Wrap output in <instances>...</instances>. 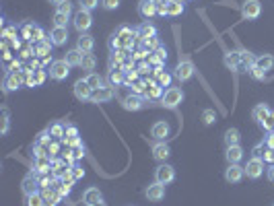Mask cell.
I'll list each match as a JSON object with an SVG mask.
<instances>
[{
  "label": "cell",
  "instance_id": "6da1fadb",
  "mask_svg": "<svg viewBox=\"0 0 274 206\" xmlns=\"http://www.w3.org/2000/svg\"><path fill=\"white\" fill-rule=\"evenodd\" d=\"M254 62H256L254 54H249L245 50H241V52H229V54L225 56V66L231 68V70H235V72L252 70Z\"/></svg>",
  "mask_w": 274,
  "mask_h": 206
},
{
  "label": "cell",
  "instance_id": "7a4b0ae2",
  "mask_svg": "<svg viewBox=\"0 0 274 206\" xmlns=\"http://www.w3.org/2000/svg\"><path fill=\"white\" fill-rule=\"evenodd\" d=\"M136 39V31H132L130 27H120L109 39V48L111 50H132Z\"/></svg>",
  "mask_w": 274,
  "mask_h": 206
},
{
  "label": "cell",
  "instance_id": "3957f363",
  "mask_svg": "<svg viewBox=\"0 0 274 206\" xmlns=\"http://www.w3.org/2000/svg\"><path fill=\"white\" fill-rule=\"evenodd\" d=\"M181 101H184V93H181V89H177V87L167 89L163 93V97H161V103L169 109H175Z\"/></svg>",
  "mask_w": 274,
  "mask_h": 206
},
{
  "label": "cell",
  "instance_id": "277c9868",
  "mask_svg": "<svg viewBox=\"0 0 274 206\" xmlns=\"http://www.w3.org/2000/svg\"><path fill=\"white\" fill-rule=\"evenodd\" d=\"M74 27L78 33H87L91 29V25H93V17H91V10H76L74 13Z\"/></svg>",
  "mask_w": 274,
  "mask_h": 206
},
{
  "label": "cell",
  "instance_id": "5b68a950",
  "mask_svg": "<svg viewBox=\"0 0 274 206\" xmlns=\"http://www.w3.org/2000/svg\"><path fill=\"white\" fill-rule=\"evenodd\" d=\"M68 74H70V64L66 60H54L50 64V76L54 81H64Z\"/></svg>",
  "mask_w": 274,
  "mask_h": 206
},
{
  "label": "cell",
  "instance_id": "8992f818",
  "mask_svg": "<svg viewBox=\"0 0 274 206\" xmlns=\"http://www.w3.org/2000/svg\"><path fill=\"white\" fill-rule=\"evenodd\" d=\"M113 97H116V87L103 85V87H99V89L93 91V97H91V101H93V103H107Z\"/></svg>",
  "mask_w": 274,
  "mask_h": 206
},
{
  "label": "cell",
  "instance_id": "52a82bcc",
  "mask_svg": "<svg viewBox=\"0 0 274 206\" xmlns=\"http://www.w3.org/2000/svg\"><path fill=\"white\" fill-rule=\"evenodd\" d=\"M175 179V171H173V167L171 165H159L157 169H155V181H159V184H163V186H167V184H171V181Z\"/></svg>",
  "mask_w": 274,
  "mask_h": 206
},
{
  "label": "cell",
  "instance_id": "ba28073f",
  "mask_svg": "<svg viewBox=\"0 0 274 206\" xmlns=\"http://www.w3.org/2000/svg\"><path fill=\"white\" fill-rule=\"evenodd\" d=\"M262 13V4L260 0H245V2L241 4V17L252 21V19H258Z\"/></svg>",
  "mask_w": 274,
  "mask_h": 206
},
{
  "label": "cell",
  "instance_id": "9c48e42d",
  "mask_svg": "<svg viewBox=\"0 0 274 206\" xmlns=\"http://www.w3.org/2000/svg\"><path fill=\"white\" fill-rule=\"evenodd\" d=\"M243 175H245V167H241L239 163H229V167L225 171V179L229 184H239L243 179Z\"/></svg>",
  "mask_w": 274,
  "mask_h": 206
},
{
  "label": "cell",
  "instance_id": "30bf717a",
  "mask_svg": "<svg viewBox=\"0 0 274 206\" xmlns=\"http://www.w3.org/2000/svg\"><path fill=\"white\" fill-rule=\"evenodd\" d=\"M262 173H264V159H249L247 165H245V175L247 177H252V179H258Z\"/></svg>",
  "mask_w": 274,
  "mask_h": 206
},
{
  "label": "cell",
  "instance_id": "8fae6325",
  "mask_svg": "<svg viewBox=\"0 0 274 206\" xmlns=\"http://www.w3.org/2000/svg\"><path fill=\"white\" fill-rule=\"evenodd\" d=\"M194 76V64L190 60H181L177 66H175V78L177 81H190V78Z\"/></svg>",
  "mask_w": 274,
  "mask_h": 206
},
{
  "label": "cell",
  "instance_id": "7c38bea8",
  "mask_svg": "<svg viewBox=\"0 0 274 206\" xmlns=\"http://www.w3.org/2000/svg\"><path fill=\"white\" fill-rule=\"evenodd\" d=\"M74 97L78 101H91V97H93V89L87 85L85 78H81V81L74 83Z\"/></svg>",
  "mask_w": 274,
  "mask_h": 206
},
{
  "label": "cell",
  "instance_id": "4fadbf2b",
  "mask_svg": "<svg viewBox=\"0 0 274 206\" xmlns=\"http://www.w3.org/2000/svg\"><path fill=\"white\" fill-rule=\"evenodd\" d=\"M122 105H124V109H128V111H138V109L144 107V97L132 93V95H128V97H124Z\"/></svg>",
  "mask_w": 274,
  "mask_h": 206
},
{
  "label": "cell",
  "instance_id": "5bb4252c",
  "mask_svg": "<svg viewBox=\"0 0 274 206\" xmlns=\"http://www.w3.org/2000/svg\"><path fill=\"white\" fill-rule=\"evenodd\" d=\"M23 83H25V76L21 72H6L4 76V91H17Z\"/></svg>",
  "mask_w": 274,
  "mask_h": 206
},
{
  "label": "cell",
  "instance_id": "9a60e30c",
  "mask_svg": "<svg viewBox=\"0 0 274 206\" xmlns=\"http://www.w3.org/2000/svg\"><path fill=\"white\" fill-rule=\"evenodd\" d=\"M39 188V177L35 173H29L25 179H23V184H21V190L25 196H31V194H35Z\"/></svg>",
  "mask_w": 274,
  "mask_h": 206
},
{
  "label": "cell",
  "instance_id": "2e32d148",
  "mask_svg": "<svg viewBox=\"0 0 274 206\" xmlns=\"http://www.w3.org/2000/svg\"><path fill=\"white\" fill-rule=\"evenodd\" d=\"M23 37L29 39V41H41V39H45L43 37V29L37 27V25H31V23H27V25L23 27Z\"/></svg>",
  "mask_w": 274,
  "mask_h": 206
},
{
  "label": "cell",
  "instance_id": "e0dca14e",
  "mask_svg": "<svg viewBox=\"0 0 274 206\" xmlns=\"http://www.w3.org/2000/svg\"><path fill=\"white\" fill-rule=\"evenodd\" d=\"M146 198L151 200V202L163 200V198H165V186H163V184H159V181L151 184V186L146 188Z\"/></svg>",
  "mask_w": 274,
  "mask_h": 206
},
{
  "label": "cell",
  "instance_id": "ac0fdd59",
  "mask_svg": "<svg viewBox=\"0 0 274 206\" xmlns=\"http://www.w3.org/2000/svg\"><path fill=\"white\" fill-rule=\"evenodd\" d=\"M151 134H153V138L157 142H165V138L169 136V124L167 122H155Z\"/></svg>",
  "mask_w": 274,
  "mask_h": 206
},
{
  "label": "cell",
  "instance_id": "d6986e66",
  "mask_svg": "<svg viewBox=\"0 0 274 206\" xmlns=\"http://www.w3.org/2000/svg\"><path fill=\"white\" fill-rule=\"evenodd\" d=\"M148 37H157V27L151 25V23H142V25L136 29V39L138 41H144Z\"/></svg>",
  "mask_w": 274,
  "mask_h": 206
},
{
  "label": "cell",
  "instance_id": "ffe728a7",
  "mask_svg": "<svg viewBox=\"0 0 274 206\" xmlns=\"http://www.w3.org/2000/svg\"><path fill=\"white\" fill-rule=\"evenodd\" d=\"M50 41L54 45H64L68 41V29L66 27H54L50 33Z\"/></svg>",
  "mask_w": 274,
  "mask_h": 206
},
{
  "label": "cell",
  "instance_id": "44dd1931",
  "mask_svg": "<svg viewBox=\"0 0 274 206\" xmlns=\"http://www.w3.org/2000/svg\"><path fill=\"white\" fill-rule=\"evenodd\" d=\"M76 48L81 52H85V54H91L95 48V39L91 37L89 33H81V37H78V41H76Z\"/></svg>",
  "mask_w": 274,
  "mask_h": 206
},
{
  "label": "cell",
  "instance_id": "7402d4cb",
  "mask_svg": "<svg viewBox=\"0 0 274 206\" xmlns=\"http://www.w3.org/2000/svg\"><path fill=\"white\" fill-rule=\"evenodd\" d=\"M138 13L142 19H151L157 15V4L153 2V0H142V2L138 4Z\"/></svg>",
  "mask_w": 274,
  "mask_h": 206
},
{
  "label": "cell",
  "instance_id": "603a6c76",
  "mask_svg": "<svg viewBox=\"0 0 274 206\" xmlns=\"http://www.w3.org/2000/svg\"><path fill=\"white\" fill-rule=\"evenodd\" d=\"M225 157H227V161H229V163H239V161L243 159V148L239 146V144H235V146H227Z\"/></svg>",
  "mask_w": 274,
  "mask_h": 206
},
{
  "label": "cell",
  "instance_id": "cb8c5ba5",
  "mask_svg": "<svg viewBox=\"0 0 274 206\" xmlns=\"http://www.w3.org/2000/svg\"><path fill=\"white\" fill-rule=\"evenodd\" d=\"M83 200H85L87 206H93V204H97V202L103 200V196H101V192H99L97 188H89V190H85V194H83Z\"/></svg>",
  "mask_w": 274,
  "mask_h": 206
},
{
  "label": "cell",
  "instance_id": "d4e9b609",
  "mask_svg": "<svg viewBox=\"0 0 274 206\" xmlns=\"http://www.w3.org/2000/svg\"><path fill=\"white\" fill-rule=\"evenodd\" d=\"M254 66H258L260 70H264V72L272 70V66H274V56H270V54L258 56V58H256V62H254Z\"/></svg>",
  "mask_w": 274,
  "mask_h": 206
},
{
  "label": "cell",
  "instance_id": "484cf974",
  "mask_svg": "<svg viewBox=\"0 0 274 206\" xmlns=\"http://www.w3.org/2000/svg\"><path fill=\"white\" fill-rule=\"evenodd\" d=\"M171 155V151H169V146L165 144V142H157V144H153V157L157 159V161H165V159Z\"/></svg>",
  "mask_w": 274,
  "mask_h": 206
},
{
  "label": "cell",
  "instance_id": "4316f807",
  "mask_svg": "<svg viewBox=\"0 0 274 206\" xmlns=\"http://www.w3.org/2000/svg\"><path fill=\"white\" fill-rule=\"evenodd\" d=\"M83 58H85V52H81L78 48H74V50H70V52L66 54L64 60L70 64V66H81V64H83Z\"/></svg>",
  "mask_w": 274,
  "mask_h": 206
},
{
  "label": "cell",
  "instance_id": "83f0119b",
  "mask_svg": "<svg viewBox=\"0 0 274 206\" xmlns=\"http://www.w3.org/2000/svg\"><path fill=\"white\" fill-rule=\"evenodd\" d=\"M270 113H272V111L264 105V103H260V105H256V107H254L252 116H254V120H256V122H260V124H262V122H264V120L270 116Z\"/></svg>",
  "mask_w": 274,
  "mask_h": 206
},
{
  "label": "cell",
  "instance_id": "f1b7e54d",
  "mask_svg": "<svg viewBox=\"0 0 274 206\" xmlns=\"http://www.w3.org/2000/svg\"><path fill=\"white\" fill-rule=\"evenodd\" d=\"M184 13V4H181V0H169L167 2V15L169 17H177Z\"/></svg>",
  "mask_w": 274,
  "mask_h": 206
},
{
  "label": "cell",
  "instance_id": "f546056e",
  "mask_svg": "<svg viewBox=\"0 0 274 206\" xmlns=\"http://www.w3.org/2000/svg\"><path fill=\"white\" fill-rule=\"evenodd\" d=\"M50 45H54V43L48 41V39L37 41V45H35V56H39V58H48V56H50Z\"/></svg>",
  "mask_w": 274,
  "mask_h": 206
},
{
  "label": "cell",
  "instance_id": "4dcf8cb0",
  "mask_svg": "<svg viewBox=\"0 0 274 206\" xmlns=\"http://www.w3.org/2000/svg\"><path fill=\"white\" fill-rule=\"evenodd\" d=\"M239 138H241V136H239V130H237V128H229V130L225 132V144H227V146L239 144Z\"/></svg>",
  "mask_w": 274,
  "mask_h": 206
},
{
  "label": "cell",
  "instance_id": "1f68e13d",
  "mask_svg": "<svg viewBox=\"0 0 274 206\" xmlns=\"http://www.w3.org/2000/svg\"><path fill=\"white\" fill-rule=\"evenodd\" d=\"M107 81H109V85H111V87L122 85L124 81H126V76H124V70H109Z\"/></svg>",
  "mask_w": 274,
  "mask_h": 206
},
{
  "label": "cell",
  "instance_id": "d6a6232c",
  "mask_svg": "<svg viewBox=\"0 0 274 206\" xmlns=\"http://www.w3.org/2000/svg\"><path fill=\"white\" fill-rule=\"evenodd\" d=\"M85 81H87V85L91 87V89H99V87H103V78H101L97 72H89L87 76H85Z\"/></svg>",
  "mask_w": 274,
  "mask_h": 206
},
{
  "label": "cell",
  "instance_id": "836d02e7",
  "mask_svg": "<svg viewBox=\"0 0 274 206\" xmlns=\"http://www.w3.org/2000/svg\"><path fill=\"white\" fill-rule=\"evenodd\" d=\"M83 70H89V72H93L95 70V66H97V58L93 54H85V58H83Z\"/></svg>",
  "mask_w": 274,
  "mask_h": 206
},
{
  "label": "cell",
  "instance_id": "e575fe53",
  "mask_svg": "<svg viewBox=\"0 0 274 206\" xmlns=\"http://www.w3.org/2000/svg\"><path fill=\"white\" fill-rule=\"evenodd\" d=\"M50 136H52V138H64V132H66V128H64V126L60 124V122H56V124H52L50 126Z\"/></svg>",
  "mask_w": 274,
  "mask_h": 206
},
{
  "label": "cell",
  "instance_id": "d590c367",
  "mask_svg": "<svg viewBox=\"0 0 274 206\" xmlns=\"http://www.w3.org/2000/svg\"><path fill=\"white\" fill-rule=\"evenodd\" d=\"M27 206H43V196L39 192L31 194V196H27Z\"/></svg>",
  "mask_w": 274,
  "mask_h": 206
},
{
  "label": "cell",
  "instance_id": "8d00e7d4",
  "mask_svg": "<svg viewBox=\"0 0 274 206\" xmlns=\"http://www.w3.org/2000/svg\"><path fill=\"white\" fill-rule=\"evenodd\" d=\"M202 122L206 124V126L214 124V122H216V113H214V109H204V111H202Z\"/></svg>",
  "mask_w": 274,
  "mask_h": 206
},
{
  "label": "cell",
  "instance_id": "74e56055",
  "mask_svg": "<svg viewBox=\"0 0 274 206\" xmlns=\"http://www.w3.org/2000/svg\"><path fill=\"white\" fill-rule=\"evenodd\" d=\"M56 10H58V13H64V15H68L70 17V13H72V2L70 0H62V2L56 6Z\"/></svg>",
  "mask_w": 274,
  "mask_h": 206
},
{
  "label": "cell",
  "instance_id": "f35d334b",
  "mask_svg": "<svg viewBox=\"0 0 274 206\" xmlns=\"http://www.w3.org/2000/svg\"><path fill=\"white\" fill-rule=\"evenodd\" d=\"M66 23H68V15L58 13V10H56V15H54V27H66Z\"/></svg>",
  "mask_w": 274,
  "mask_h": 206
},
{
  "label": "cell",
  "instance_id": "ab89813d",
  "mask_svg": "<svg viewBox=\"0 0 274 206\" xmlns=\"http://www.w3.org/2000/svg\"><path fill=\"white\" fill-rule=\"evenodd\" d=\"M142 45H144L146 52H155V50L159 48V39H157V37H148V39L142 41Z\"/></svg>",
  "mask_w": 274,
  "mask_h": 206
},
{
  "label": "cell",
  "instance_id": "60d3db41",
  "mask_svg": "<svg viewBox=\"0 0 274 206\" xmlns=\"http://www.w3.org/2000/svg\"><path fill=\"white\" fill-rule=\"evenodd\" d=\"M169 83H171V74H169V72H165V70H163V72H159V74H157V85L167 87Z\"/></svg>",
  "mask_w": 274,
  "mask_h": 206
},
{
  "label": "cell",
  "instance_id": "b9f144b4",
  "mask_svg": "<svg viewBox=\"0 0 274 206\" xmlns=\"http://www.w3.org/2000/svg\"><path fill=\"white\" fill-rule=\"evenodd\" d=\"M78 4L83 10H93L95 6H99V0H78Z\"/></svg>",
  "mask_w": 274,
  "mask_h": 206
},
{
  "label": "cell",
  "instance_id": "7bdbcfd3",
  "mask_svg": "<svg viewBox=\"0 0 274 206\" xmlns=\"http://www.w3.org/2000/svg\"><path fill=\"white\" fill-rule=\"evenodd\" d=\"M146 89H148V85H146V83H142V81H136V83L132 85V93L140 95V93H146Z\"/></svg>",
  "mask_w": 274,
  "mask_h": 206
},
{
  "label": "cell",
  "instance_id": "ee69618b",
  "mask_svg": "<svg viewBox=\"0 0 274 206\" xmlns=\"http://www.w3.org/2000/svg\"><path fill=\"white\" fill-rule=\"evenodd\" d=\"M122 0H101V6L107 8V10H116L120 6Z\"/></svg>",
  "mask_w": 274,
  "mask_h": 206
},
{
  "label": "cell",
  "instance_id": "f6af8a7d",
  "mask_svg": "<svg viewBox=\"0 0 274 206\" xmlns=\"http://www.w3.org/2000/svg\"><path fill=\"white\" fill-rule=\"evenodd\" d=\"M266 151H268V144L266 142H262V144H258V146H254V157H258V159H262L266 155Z\"/></svg>",
  "mask_w": 274,
  "mask_h": 206
},
{
  "label": "cell",
  "instance_id": "bcb514c9",
  "mask_svg": "<svg viewBox=\"0 0 274 206\" xmlns=\"http://www.w3.org/2000/svg\"><path fill=\"white\" fill-rule=\"evenodd\" d=\"M70 173H72V177H74V179H81V177L85 175V169H83L81 165L72 163V167H70Z\"/></svg>",
  "mask_w": 274,
  "mask_h": 206
},
{
  "label": "cell",
  "instance_id": "7dc6e473",
  "mask_svg": "<svg viewBox=\"0 0 274 206\" xmlns=\"http://www.w3.org/2000/svg\"><path fill=\"white\" fill-rule=\"evenodd\" d=\"M146 60H148V64H153V66H163V62H165L163 58H159V56H157L155 52L148 54V58H146Z\"/></svg>",
  "mask_w": 274,
  "mask_h": 206
},
{
  "label": "cell",
  "instance_id": "c3c4849f",
  "mask_svg": "<svg viewBox=\"0 0 274 206\" xmlns=\"http://www.w3.org/2000/svg\"><path fill=\"white\" fill-rule=\"evenodd\" d=\"M83 155H85V146H83V144L72 146V159H74V161H78V159H83Z\"/></svg>",
  "mask_w": 274,
  "mask_h": 206
},
{
  "label": "cell",
  "instance_id": "681fc988",
  "mask_svg": "<svg viewBox=\"0 0 274 206\" xmlns=\"http://www.w3.org/2000/svg\"><path fill=\"white\" fill-rule=\"evenodd\" d=\"M249 72H252V76L258 78V81H264V78H266V72H264V70H260L258 66H252V70H249Z\"/></svg>",
  "mask_w": 274,
  "mask_h": 206
},
{
  "label": "cell",
  "instance_id": "f907efd6",
  "mask_svg": "<svg viewBox=\"0 0 274 206\" xmlns=\"http://www.w3.org/2000/svg\"><path fill=\"white\" fill-rule=\"evenodd\" d=\"M262 126H264L268 132H274V113H270V116H268L264 122H262Z\"/></svg>",
  "mask_w": 274,
  "mask_h": 206
},
{
  "label": "cell",
  "instance_id": "816d5d0a",
  "mask_svg": "<svg viewBox=\"0 0 274 206\" xmlns=\"http://www.w3.org/2000/svg\"><path fill=\"white\" fill-rule=\"evenodd\" d=\"M136 81H138V70H132V72H128V74H126V81H124V83L132 87Z\"/></svg>",
  "mask_w": 274,
  "mask_h": 206
},
{
  "label": "cell",
  "instance_id": "f5cc1de1",
  "mask_svg": "<svg viewBox=\"0 0 274 206\" xmlns=\"http://www.w3.org/2000/svg\"><path fill=\"white\" fill-rule=\"evenodd\" d=\"M35 81H37V85H41L45 81V70H43V68H37V70H35Z\"/></svg>",
  "mask_w": 274,
  "mask_h": 206
},
{
  "label": "cell",
  "instance_id": "db71d44e",
  "mask_svg": "<svg viewBox=\"0 0 274 206\" xmlns=\"http://www.w3.org/2000/svg\"><path fill=\"white\" fill-rule=\"evenodd\" d=\"M148 66H151V64H148V60H144V62L138 64V68H136V70H138V74L140 72H148Z\"/></svg>",
  "mask_w": 274,
  "mask_h": 206
},
{
  "label": "cell",
  "instance_id": "11a10c76",
  "mask_svg": "<svg viewBox=\"0 0 274 206\" xmlns=\"http://www.w3.org/2000/svg\"><path fill=\"white\" fill-rule=\"evenodd\" d=\"M48 151H50V157H56V155H58V151H60V146L56 144V142H52V144H50V148H48Z\"/></svg>",
  "mask_w": 274,
  "mask_h": 206
},
{
  "label": "cell",
  "instance_id": "9f6ffc18",
  "mask_svg": "<svg viewBox=\"0 0 274 206\" xmlns=\"http://www.w3.org/2000/svg\"><path fill=\"white\" fill-rule=\"evenodd\" d=\"M155 54H157V56H159V58H163V60H165V58H167V52H165V48H161V45H159V48H157V50H155Z\"/></svg>",
  "mask_w": 274,
  "mask_h": 206
},
{
  "label": "cell",
  "instance_id": "6f0895ef",
  "mask_svg": "<svg viewBox=\"0 0 274 206\" xmlns=\"http://www.w3.org/2000/svg\"><path fill=\"white\" fill-rule=\"evenodd\" d=\"M266 144H268V148H274V132H270V136L266 138Z\"/></svg>",
  "mask_w": 274,
  "mask_h": 206
},
{
  "label": "cell",
  "instance_id": "680465c9",
  "mask_svg": "<svg viewBox=\"0 0 274 206\" xmlns=\"http://www.w3.org/2000/svg\"><path fill=\"white\" fill-rule=\"evenodd\" d=\"M268 179L270 181H274V163L270 165V169H268Z\"/></svg>",
  "mask_w": 274,
  "mask_h": 206
},
{
  "label": "cell",
  "instance_id": "91938a15",
  "mask_svg": "<svg viewBox=\"0 0 274 206\" xmlns=\"http://www.w3.org/2000/svg\"><path fill=\"white\" fill-rule=\"evenodd\" d=\"M153 2H155V4H157V8H159V6H165V4L169 2V0H153Z\"/></svg>",
  "mask_w": 274,
  "mask_h": 206
},
{
  "label": "cell",
  "instance_id": "94428289",
  "mask_svg": "<svg viewBox=\"0 0 274 206\" xmlns=\"http://www.w3.org/2000/svg\"><path fill=\"white\" fill-rule=\"evenodd\" d=\"M43 206H56V202H52V200H43Z\"/></svg>",
  "mask_w": 274,
  "mask_h": 206
},
{
  "label": "cell",
  "instance_id": "6125c7cd",
  "mask_svg": "<svg viewBox=\"0 0 274 206\" xmlns=\"http://www.w3.org/2000/svg\"><path fill=\"white\" fill-rule=\"evenodd\" d=\"M48 2H50V4H56V6H58V4L62 2V0H48Z\"/></svg>",
  "mask_w": 274,
  "mask_h": 206
},
{
  "label": "cell",
  "instance_id": "be15d7a7",
  "mask_svg": "<svg viewBox=\"0 0 274 206\" xmlns=\"http://www.w3.org/2000/svg\"><path fill=\"white\" fill-rule=\"evenodd\" d=\"M93 206H105V202H103V200H101V202H97V204H93Z\"/></svg>",
  "mask_w": 274,
  "mask_h": 206
}]
</instances>
